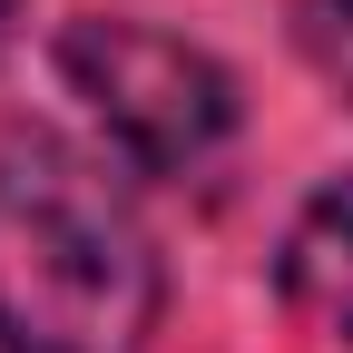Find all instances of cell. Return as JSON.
Masks as SVG:
<instances>
[{
    "label": "cell",
    "instance_id": "obj_1",
    "mask_svg": "<svg viewBox=\"0 0 353 353\" xmlns=\"http://www.w3.org/2000/svg\"><path fill=\"white\" fill-rule=\"evenodd\" d=\"M0 294L39 353H148L157 334L148 226L59 128H0Z\"/></svg>",
    "mask_w": 353,
    "mask_h": 353
},
{
    "label": "cell",
    "instance_id": "obj_2",
    "mask_svg": "<svg viewBox=\"0 0 353 353\" xmlns=\"http://www.w3.org/2000/svg\"><path fill=\"white\" fill-rule=\"evenodd\" d=\"M59 79L88 99V118L108 128V148L138 176H187L236 128L226 69L206 50H187V39L148 30V20H108V10L69 20L59 30Z\"/></svg>",
    "mask_w": 353,
    "mask_h": 353
},
{
    "label": "cell",
    "instance_id": "obj_3",
    "mask_svg": "<svg viewBox=\"0 0 353 353\" xmlns=\"http://www.w3.org/2000/svg\"><path fill=\"white\" fill-rule=\"evenodd\" d=\"M285 304L304 324H324L334 343H353V176H334L294 216V236H285Z\"/></svg>",
    "mask_w": 353,
    "mask_h": 353
},
{
    "label": "cell",
    "instance_id": "obj_4",
    "mask_svg": "<svg viewBox=\"0 0 353 353\" xmlns=\"http://www.w3.org/2000/svg\"><path fill=\"white\" fill-rule=\"evenodd\" d=\"M294 39H304V59H314V69L343 88V99H353V0H304Z\"/></svg>",
    "mask_w": 353,
    "mask_h": 353
},
{
    "label": "cell",
    "instance_id": "obj_5",
    "mask_svg": "<svg viewBox=\"0 0 353 353\" xmlns=\"http://www.w3.org/2000/svg\"><path fill=\"white\" fill-rule=\"evenodd\" d=\"M0 353H39V343L20 334V314H10V294H0Z\"/></svg>",
    "mask_w": 353,
    "mask_h": 353
},
{
    "label": "cell",
    "instance_id": "obj_6",
    "mask_svg": "<svg viewBox=\"0 0 353 353\" xmlns=\"http://www.w3.org/2000/svg\"><path fill=\"white\" fill-rule=\"evenodd\" d=\"M10 30H20V0H0V50H10Z\"/></svg>",
    "mask_w": 353,
    "mask_h": 353
}]
</instances>
